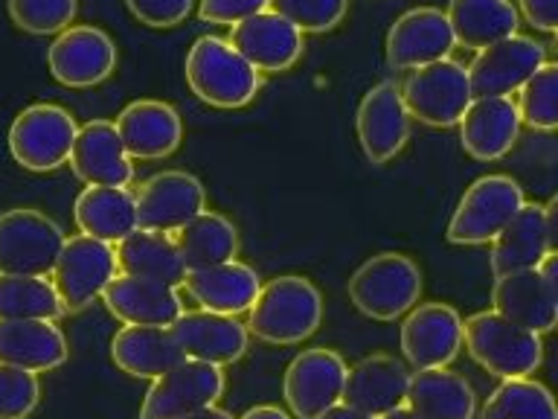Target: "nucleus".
<instances>
[{
	"label": "nucleus",
	"mask_w": 558,
	"mask_h": 419,
	"mask_svg": "<svg viewBox=\"0 0 558 419\" xmlns=\"http://www.w3.org/2000/svg\"><path fill=\"white\" fill-rule=\"evenodd\" d=\"M247 312H251L247 323L251 335L265 344L291 347V344H303L320 330L323 295L308 277L282 274L259 288Z\"/></svg>",
	"instance_id": "obj_1"
},
{
	"label": "nucleus",
	"mask_w": 558,
	"mask_h": 419,
	"mask_svg": "<svg viewBox=\"0 0 558 419\" xmlns=\"http://www.w3.org/2000/svg\"><path fill=\"white\" fill-rule=\"evenodd\" d=\"M186 85L213 108H244L259 94V70L251 68L233 44L218 35H201L186 52Z\"/></svg>",
	"instance_id": "obj_2"
},
{
	"label": "nucleus",
	"mask_w": 558,
	"mask_h": 419,
	"mask_svg": "<svg viewBox=\"0 0 558 419\" xmlns=\"http://www.w3.org/2000/svg\"><path fill=\"white\" fill-rule=\"evenodd\" d=\"M469 356L500 379H526L544 364V340L497 312H477L462 323Z\"/></svg>",
	"instance_id": "obj_3"
},
{
	"label": "nucleus",
	"mask_w": 558,
	"mask_h": 419,
	"mask_svg": "<svg viewBox=\"0 0 558 419\" xmlns=\"http://www.w3.org/2000/svg\"><path fill=\"white\" fill-rule=\"evenodd\" d=\"M422 271L404 253H378L349 279V300L373 321H396L418 303Z\"/></svg>",
	"instance_id": "obj_4"
},
{
	"label": "nucleus",
	"mask_w": 558,
	"mask_h": 419,
	"mask_svg": "<svg viewBox=\"0 0 558 419\" xmlns=\"http://www.w3.org/2000/svg\"><path fill=\"white\" fill-rule=\"evenodd\" d=\"M76 117L56 103H35L9 129V155L26 172H52L68 164L76 140Z\"/></svg>",
	"instance_id": "obj_5"
},
{
	"label": "nucleus",
	"mask_w": 558,
	"mask_h": 419,
	"mask_svg": "<svg viewBox=\"0 0 558 419\" xmlns=\"http://www.w3.org/2000/svg\"><path fill=\"white\" fill-rule=\"evenodd\" d=\"M523 187L509 175H483L462 192L445 239L451 244H488L523 207Z\"/></svg>",
	"instance_id": "obj_6"
},
{
	"label": "nucleus",
	"mask_w": 558,
	"mask_h": 419,
	"mask_svg": "<svg viewBox=\"0 0 558 419\" xmlns=\"http://www.w3.org/2000/svg\"><path fill=\"white\" fill-rule=\"evenodd\" d=\"M64 230L35 207L0 213V274L50 277L59 260Z\"/></svg>",
	"instance_id": "obj_7"
},
{
	"label": "nucleus",
	"mask_w": 558,
	"mask_h": 419,
	"mask_svg": "<svg viewBox=\"0 0 558 419\" xmlns=\"http://www.w3.org/2000/svg\"><path fill=\"white\" fill-rule=\"evenodd\" d=\"M399 91L410 120L425 122L430 129L460 125L462 113L471 105L469 73L453 59L410 70Z\"/></svg>",
	"instance_id": "obj_8"
},
{
	"label": "nucleus",
	"mask_w": 558,
	"mask_h": 419,
	"mask_svg": "<svg viewBox=\"0 0 558 419\" xmlns=\"http://www.w3.org/2000/svg\"><path fill=\"white\" fill-rule=\"evenodd\" d=\"M225 373L221 367L183 358L181 364L157 375L140 405V419H181L213 408L225 396Z\"/></svg>",
	"instance_id": "obj_9"
},
{
	"label": "nucleus",
	"mask_w": 558,
	"mask_h": 419,
	"mask_svg": "<svg viewBox=\"0 0 558 419\" xmlns=\"http://www.w3.org/2000/svg\"><path fill=\"white\" fill-rule=\"evenodd\" d=\"M117 274L120 268H117L113 244L78 234L64 239L61 244L59 260L52 268V286L59 291L64 309L78 312L99 300Z\"/></svg>",
	"instance_id": "obj_10"
},
{
	"label": "nucleus",
	"mask_w": 558,
	"mask_h": 419,
	"mask_svg": "<svg viewBox=\"0 0 558 419\" xmlns=\"http://www.w3.org/2000/svg\"><path fill=\"white\" fill-rule=\"evenodd\" d=\"M547 64V47L526 35H509L504 41L477 50L469 73L471 99L518 94L526 79H532Z\"/></svg>",
	"instance_id": "obj_11"
},
{
	"label": "nucleus",
	"mask_w": 558,
	"mask_h": 419,
	"mask_svg": "<svg viewBox=\"0 0 558 419\" xmlns=\"http://www.w3.org/2000/svg\"><path fill=\"white\" fill-rule=\"evenodd\" d=\"M140 230L155 234H178L183 225L207 210L204 183L181 169H166L140 183L134 192Z\"/></svg>",
	"instance_id": "obj_12"
},
{
	"label": "nucleus",
	"mask_w": 558,
	"mask_h": 419,
	"mask_svg": "<svg viewBox=\"0 0 558 419\" xmlns=\"http://www.w3.org/2000/svg\"><path fill=\"white\" fill-rule=\"evenodd\" d=\"M47 68L50 76L64 87L102 85L117 70V44L99 26H68L50 44Z\"/></svg>",
	"instance_id": "obj_13"
},
{
	"label": "nucleus",
	"mask_w": 558,
	"mask_h": 419,
	"mask_svg": "<svg viewBox=\"0 0 558 419\" xmlns=\"http://www.w3.org/2000/svg\"><path fill=\"white\" fill-rule=\"evenodd\" d=\"M347 361L326 347L303 349L288 364L282 379V396L296 419H314L331 405H338L347 382Z\"/></svg>",
	"instance_id": "obj_14"
},
{
	"label": "nucleus",
	"mask_w": 558,
	"mask_h": 419,
	"mask_svg": "<svg viewBox=\"0 0 558 419\" xmlns=\"http://www.w3.org/2000/svg\"><path fill=\"white\" fill-rule=\"evenodd\" d=\"M462 349V318L448 303L413 306L401 323V352L413 370L448 367Z\"/></svg>",
	"instance_id": "obj_15"
},
{
	"label": "nucleus",
	"mask_w": 558,
	"mask_h": 419,
	"mask_svg": "<svg viewBox=\"0 0 558 419\" xmlns=\"http://www.w3.org/2000/svg\"><path fill=\"white\" fill-rule=\"evenodd\" d=\"M357 143L369 164L384 166L408 146L410 113L396 82H378L364 94L355 117Z\"/></svg>",
	"instance_id": "obj_16"
},
{
	"label": "nucleus",
	"mask_w": 558,
	"mask_h": 419,
	"mask_svg": "<svg viewBox=\"0 0 558 419\" xmlns=\"http://www.w3.org/2000/svg\"><path fill=\"white\" fill-rule=\"evenodd\" d=\"M453 47L457 41L442 9H408L387 33V64L392 70L425 68L434 61L451 59Z\"/></svg>",
	"instance_id": "obj_17"
},
{
	"label": "nucleus",
	"mask_w": 558,
	"mask_h": 419,
	"mask_svg": "<svg viewBox=\"0 0 558 419\" xmlns=\"http://www.w3.org/2000/svg\"><path fill=\"white\" fill-rule=\"evenodd\" d=\"M169 332L178 340L183 358H195V361H207L216 367L239 361L251 344V332L244 323L235 321L233 314H216L207 309H195V312L183 309Z\"/></svg>",
	"instance_id": "obj_18"
},
{
	"label": "nucleus",
	"mask_w": 558,
	"mask_h": 419,
	"mask_svg": "<svg viewBox=\"0 0 558 419\" xmlns=\"http://www.w3.org/2000/svg\"><path fill=\"white\" fill-rule=\"evenodd\" d=\"M227 41L242 52L244 61L259 73H282L300 61L305 50L303 33L274 9H265L259 15H251L233 26Z\"/></svg>",
	"instance_id": "obj_19"
},
{
	"label": "nucleus",
	"mask_w": 558,
	"mask_h": 419,
	"mask_svg": "<svg viewBox=\"0 0 558 419\" xmlns=\"http://www.w3.org/2000/svg\"><path fill=\"white\" fill-rule=\"evenodd\" d=\"M68 164L87 187H129L134 181V164L111 120L78 125Z\"/></svg>",
	"instance_id": "obj_20"
},
{
	"label": "nucleus",
	"mask_w": 558,
	"mask_h": 419,
	"mask_svg": "<svg viewBox=\"0 0 558 419\" xmlns=\"http://www.w3.org/2000/svg\"><path fill=\"white\" fill-rule=\"evenodd\" d=\"M113 125L131 160H163L181 148V113L160 99H137L125 105Z\"/></svg>",
	"instance_id": "obj_21"
},
{
	"label": "nucleus",
	"mask_w": 558,
	"mask_h": 419,
	"mask_svg": "<svg viewBox=\"0 0 558 419\" xmlns=\"http://www.w3.org/2000/svg\"><path fill=\"white\" fill-rule=\"evenodd\" d=\"M521 117L512 96H488V99H471L460 120V140L465 155L492 164L512 152L521 137Z\"/></svg>",
	"instance_id": "obj_22"
},
{
	"label": "nucleus",
	"mask_w": 558,
	"mask_h": 419,
	"mask_svg": "<svg viewBox=\"0 0 558 419\" xmlns=\"http://www.w3.org/2000/svg\"><path fill=\"white\" fill-rule=\"evenodd\" d=\"M408 382L410 367L404 361H399L396 356H387V352L366 356L347 370L340 402L349 405V408L361 410L366 417L378 419L387 410L404 405Z\"/></svg>",
	"instance_id": "obj_23"
},
{
	"label": "nucleus",
	"mask_w": 558,
	"mask_h": 419,
	"mask_svg": "<svg viewBox=\"0 0 558 419\" xmlns=\"http://www.w3.org/2000/svg\"><path fill=\"white\" fill-rule=\"evenodd\" d=\"M495 312L530 332H553L558 323V286L541 277L538 268L512 271L495 277L492 288Z\"/></svg>",
	"instance_id": "obj_24"
},
{
	"label": "nucleus",
	"mask_w": 558,
	"mask_h": 419,
	"mask_svg": "<svg viewBox=\"0 0 558 419\" xmlns=\"http://www.w3.org/2000/svg\"><path fill=\"white\" fill-rule=\"evenodd\" d=\"M105 309L125 326H172L183 312L178 288L117 274L102 291Z\"/></svg>",
	"instance_id": "obj_25"
},
{
	"label": "nucleus",
	"mask_w": 558,
	"mask_h": 419,
	"mask_svg": "<svg viewBox=\"0 0 558 419\" xmlns=\"http://www.w3.org/2000/svg\"><path fill=\"white\" fill-rule=\"evenodd\" d=\"M186 295L207 312L216 314H242L251 309L262 288L259 274L244 265V262H221V265H209V268L186 271L183 279Z\"/></svg>",
	"instance_id": "obj_26"
},
{
	"label": "nucleus",
	"mask_w": 558,
	"mask_h": 419,
	"mask_svg": "<svg viewBox=\"0 0 558 419\" xmlns=\"http://www.w3.org/2000/svg\"><path fill=\"white\" fill-rule=\"evenodd\" d=\"M68 356V338L56 321H0V364L50 373Z\"/></svg>",
	"instance_id": "obj_27"
},
{
	"label": "nucleus",
	"mask_w": 558,
	"mask_h": 419,
	"mask_svg": "<svg viewBox=\"0 0 558 419\" xmlns=\"http://www.w3.org/2000/svg\"><path fill=\"white\" fill-rule=\"evenodd\" d=\"M404 405L422 419H474L477 396L465 375L434 367L410 373Z\"/></svg>",
	"instance_id": "obj_28"
},
{
	"label": "nucleus",
	"mask_w": 558,
	"mask_h": 419,
	"mask_svg": "<svg viewBox=\"0 0 558 419\" xmlns=\"http://www.w3.org/2000/svg\"><path fill=\"white\" fill-rule=\"evenodd\" d=\"M73 222L85 236L120 244L137 230V204L129 187H85L73 204Z\"/></svg>",
	"instance_id": "obj_29"
},
{
	"label": "nucleus",
	"mask_w": 558,
	"mask_h": 419,
	"mask_svg": "<svg viewBox=\"0 0 558 419\" xmlns=\"http://www.w3.org/2000/svg\"><path fill=\"white\" fill-rule=\"evenodd\" d=\"M556 251L549 242L547 225H544V207L541 204H523L509 225L492 239V274L504 277L512 271L538 268V262Z\"/></svg>",
	"instance_id": "obj_30"
},
{
	"label": "nucleus",
	"mask_w": 558,
	"mask_h": 419,
	"mask_svg": "<svg viewBox=\"0 0 558 419\" xmlns=\"http://www.w3.org/2000/svg\"><path fill=\"white\" fill-rule=\"evenodd\" d=\"M111 358L134 379H157L181 364L183 352L169 326H122L111 340Z\"/></svg>",
	"instance_id": "obj_31"
},
{
	"label": "nucleus",
	"mask_w": 558,
	"mask_h": 419,
	"mask_svg": "<svg viewBox=\"0 0 558 419\" xmlns=\"http://www.w3.org/2000/svg\"><path fill=\"white\" fill-rule=\"evenodd\" d=\"M448 24L453 41L469 50H483L492 44L518 35L521 15L512 0H448Z\"/></svg>",
	"instance_id": "obj_32"
},
{
	"label": "nucleus",
	"mask_w": 558,
	"mask_h": 419,
	"mask_svg": "<svg viewBox=\"0 0 558 419\" xmlns=\"http://www.w3.org/2000/svg\"><path fill=\"white\" fill-rule=\"evenodd\" d=\"M117 268L129 277L160 283V286L181 288L186 279L178 244L169 234H155V230H134L125 236L117 248Z\"/></svg>",
	"instance_id": "obj_33"
},
{
	"label": "nucleus",
	"mask_w": 558,
	"mask_h": 419,
	"mask_svg": "<svg viewBox=\"0 0 558 419\" xmlns=\"http://www.w3.org/2000/svg\"><path fill=\"white\" fill-rule=\"evenodd\" d=\"M174 244H178V253H181L183 268H209V265L235 260V253H239V230L221 213L204 210L201 216H195L190 225H183L174 234Z\"/></svg>",
	"instance_id": "obj_34"
},
{
	"label": "nucleus",
	"mask_w": 558,
	"mask_h": 419,
	"mask_svg": "<svg viewBox=\"0 0 558 419\" xmlns=\"http://www.w3.org/2000/svg\"><path fill=\"white\" fill-rule=\"evenodd\" d=\"M64 314L52 279L0 274V321H59Z\"/></svg>",
	"instance_id": "obj_35"
},
{
	"label": "nucleus",
	"mask_w": 558,
	"mask_h": 419,
	"mask_svg": "<svg viewBox=\"0 0 558 419\" xmlns=\"http://www.w3.org/2000/svg\"><path fill=\"white\" fill-rule=\"evenodd\" d=\"M483 419H558V408L541 382L504 379L483 405Z\"/></svg>",
	"instance_id": "obj_36"
},
{
	"label": "nucleus",
	"mask_w": 558,
	"mask_h": 419,
	"mask_svg": "<svg viewBox=\"0 0 558 419\" xmlns=\"http://www.w3.org/2000/svg\"><path fill=\"white\" fill-rule=\"evenodd\" d=\"M518 117L535 131H556L558 125V64L547 61L518 91Z\"/></svg>",
	"instance_id": "obj_37"
},
{
	"label": "nucleus",
	"mask_w": 558,
	"mask_h": 419,
	"mask_svg": "<svg viewBox=\"0 0 558 419\" xmlns=\"http://www.w3.org/2000/svg\"><path fill=\"white\" fill-rule=\"evenodd\" d=\"M9 17L29 35H59L73 24L78 0H7Z\"/></svg>",
	"instance_id": "obj_38"
},
{
	"label": "nucleus",
	"mask_w": 558,
	"mask_h": 419,
	"mask_svg": "<svg viewBox=\"0 0 558 419\" xmlns=\"http://www.w3.org/2000/svg\"><path fill=\"white\" fill-rule=\"evenodd\" d=\"M270 9L294 24L300 33H331L343 24L349 12V0H270Z\"/></svg>",
	"instance_id": "obj_39"
},
{
	"label": "nucleus",
	"mask_w": 558,
	"mask_h": 419,
	"mask_svg": "<svg viewBox=\"0 0 558 419\" xmlns=\"http://www.w3.org/2000/svg\"><path fill=\"white\" fill-rule=\"evenodd\" d=\"M41 402L38 375L21 367L0 364V419L33 417Z\"/></svg>",
	"instance_id": "obj_40"
},
{
	"label": "nucleus",
	"mask_w": 558,
	"mask_h": 419,
	"mask_svg": "<svg viewBox=\"0 0 558 419\" xmlns=\"http://www.w3.org/2000/svg\"><path fill=\"white\" fill-rule=\"evenodd\" d=\"M125 7L140 24L169 29V26L183 24L190 17L195 0H125Z\"/></svg>",
	"instance_id": "obj_41"
},
{
	"label": "nucleus",
	"mask_w": 558,
	"mask_h": 419,
	"mask_svg": "<svg viewBox=\"0 0 558 419\" xmlns=\"http://www.w3.org/2000/svg\"><path fill=\"white\" fill-rule=\"evenodd\" d=\"M270 9V0H201L198 17L207 24L235 26L251 15H259Z\"/></svg>",
	"instance_id": "obj_42"
},
{
	"label": "nucleus",
	"mask_w": 558,
	"mask_h": 419,
	"mask_svg": "<svg viewBox=\"0 0 558 419\" xmlns=\"http://www.w3.org/2000/svg\"><path fill=\"white\" fill-rule=\"evenodd\" d=\"M518 15H523L541 33L558 29V0H518Z\"/></svg>",
	"instance_id": "obj_43"
},
{
	"label": "nucleus",
	"mask_w": 558,
	"mask_h": 419,
	"mask_svg": "<svg viewBox=\"0 0 558 419\" xmlns=\"http://www.w3.org/2000/svg\"><path fill=\"white\" fill-rule=\"evenodd\" d=\"M314 419H373V417H366V414H361V410L349 408V405L338 402V405H331V408H326Z\"/></svg>",
	"instance_id": "obj_44"
},
{
	"label": "nucleus",
	"mask_w": 558,
	"mask_h": 419,
	"mask_svg": "<svg viewBox=\"0 0 558 419\" xmlns=\"http://www.w3.org/2000/svg\"><path fill=\"white\" fill-rule=\"evenodd\" d=\"M242 419H291V417H288L282 408H277V405H256V408L247 410Z\"/></svg>",
	"instance_id": "obj_45"
},
{
	"label": "nucleus",
	"mask_w": 558,
	"mask_h": 419,
	"mask_svg": "<svg viewBox=\"0 0 558 419\" xmlns=\"http://www.w3.org/2000/svg\"><path fill=\"white\" fill-rule=\"evenodd\" d=\"M544 225H547L549 242L558 244V199H553L547 207H544Z\"/></svg>",
	"instance_id": "obj_46"
},
{
	"label": "nucleus",
	"mask_w": 558,
	"mask_h": 419,
	"mask_svg": "<svg viewBox=\"0 0 558 419\" xmlns=\"http://www.w3.org/2000/svg\"><path fill=\"white\" fill-rule=\"evenodd\" d=\"M181 419H233V417H230L227 410H221L213 405V408H204V410H198V414H190V417H181Z\"/></svg>",
	"instance_id": "obj_47"
},
{
	"label": "nucleus",
	"mask_w": 558,
	"mask_h": 419,
	"mask_svg": "<svg viewBox=\"0 0 558 419\" xmlns=\"http://www.w3.org/2000/svg\"><path fill=\"white\" fill-rule=\"evenodd\" d=\"M378 419H422V417H416V414H413L408 405H399V408L387 410V414H384V417H378Z\"/></svg>",
	"instance_id": "obj_48"
}]
</instances>
